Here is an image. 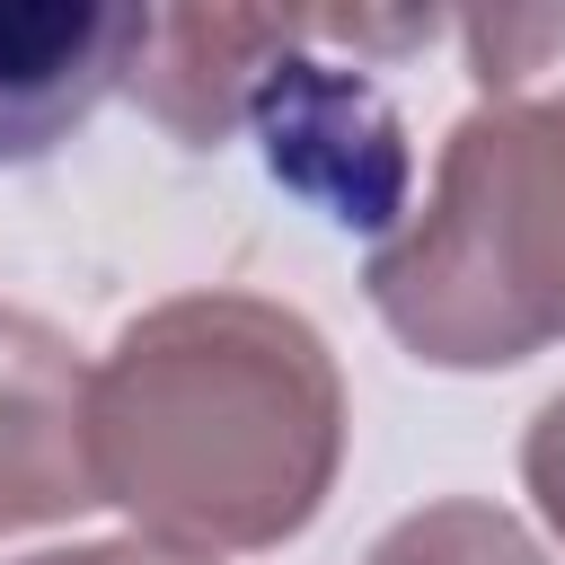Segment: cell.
I'll return each instance as SVG.
<instances>
[{
	"instance_id": "obj_5",
	"label": "cell",
	"mask_w": 565,
	"mask_h": 565,
	"mask_svg": "<svg viewBox=\"0 0 565 565\" xmlns=\"http://www.w3.org/2000/svg\"><path fill=\"white\" fill-rule=\"evenodd\" d=\"M88 503V362L53 318L0 300V539L71 521Z\"/></svg>"
},
{
	"instance_id": "obj_1",
	"label": "cell",
	"mask_w": 565,
	"mask_h": 565,
	"mask_svg": "<svg viewBox=\"0 0 565 565\" xmlns=\"http://www.w3.org/2000/svg\"><path fill=\"white\" fill-rule=\"evenodd\" d=\"M344 433L353 406L327 335L265 291L150 300L88 371L97 503L203 556L300 539L344 477Z\"/></svg>"
},
{
	"instance_id": "obj_2",
	"label": "cell",
	"mask_w": 565,
	"mask_h": 565,
	"mask_svg": "<svg viewBox=\"0 0 565 565\" xmlns=\"http://www.w3.org/2000/svg\"><path fill=\"white\" fill-rule=\"evenodd\" d=\"M362 291L424 371H512L565 344V97L468 106Z\"/></svg>"
},
{
	"instance_id": "obj_4",
	"label": "cell",
	"mask_w": 565,
	"mask_h": 565,
	"mask_svg": "<svg viewBox=\"0 0 565 565\" xmlns=\"http://www.w3.org/2000/svg\"><path fill=\"white\" fill-rule=\"evenodd\" d=\"M132 0H0V168L53 159L141 53Z\"/></svg>"
},
{
	"instance_id": "obj_6",
	"label": "cell",
	"mask_w": 565,
	"mask_h": 565,
	"mask_svg": "<svg viewBox=\"0 0 565 565\" xmlns=\"http://www.w3.org/2000/svg\"><path fill=\"white\" fill-rule=\"evenodd\" d=\"M291 9H150L124 97L185 150H221L247 124L265 62L282 53Z\"/></svg>"
},
{
	"instance_id": "obj_3",
	"label": "cell",
	"mask_w": 565,
	"mask_h": 565,
	"mask_svg": "<svg viewBox=\"0 0 565 565\" xmlns=\"http://www.w3.org/2000/svg\"><path fill=\"white\" fill-rule=\"evenodd\" d=\"M247 124L265 141V168L318 203L335 230H397L406 212V124L397 106L362 79V62H327L318 35H309V9H291V35L282 53L265 62L256 97H247Z\"/></svg>"
},
{
	"instance_id": "obj_10",
	"label": "cell",
	"mask_w": 565,
	"mask_h": 565,
	"mask_svg": "<svg viewBox=\"0 0 565 565\" xmlns=\"http://www.w3.org/2000/svg\"><path fill=\"white\" fill-rule=\"evenodd\" d=\"M9 565H221V556H203V547H168V539L124 530V539H71V547H35V556H9Z\"/></svg>"
},
{
	"instance_id": "obj_8",
	"label": "cell",
	"mask_w": 565,
	"mask_h": 565,
	"mask_svg": "<svg viewBox=\"0 0 565 565\" xmlns=\"http://www.w3.org/2000/svg\"><path fill=\"white\" fill-rule=\"evenodd\" d=\"M450 35L468 44V79L486 97H521V79L565 44V9H477L450 18Z\"/></svg>"
},
{
	"instance_id": "obj_7",
	"label": "cell",
	"mask_w": 565,
	"mask_h": 565,
	"mask_svg": "<svg viewBox=\"0 0 565 565\" xmlns=\"http://www.w3.org/2000/svg\"><path fill=\"white\" fill-rule=\"evenodd\" d=\"M362 565H547V547L486 494H433L371 539Z\"/></svg>"
},
{
	"instance_id": "obj_9",
	"label": "cell",
	"mask_w": 565,
	"mask_h": 565,
	"mask_svg": "<svg viewBox=\"0 0 565 565\" xmlns=\"http://www.w3.org/2000/svg\"><path fill=\"white\" fill-rule=\"evenodd\" d=\"M521 494L539 503V521H547V539L565 547V388L530 415V433H521Z\"/></svg>"
}]
</instances>
